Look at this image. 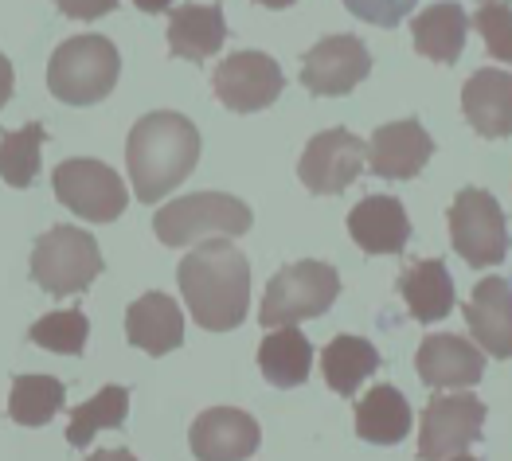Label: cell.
<instances>
[{
    "instance_id": "6da1fadb",
    "label": "cell",
    "mask_w": 512,
    "mask_h": 461,
    "mask_svg": "<svg viewBox=\"0 0 512 461\" xmlns=\"http://www.w3.org/2000/svg\"><path fill=\"white\" fill-rule=\"evenodd\" d=\"M176 282L188 301V313L208 333H227L243 325L251 305V262L231 239H208L184 254Z\"/></svg>"
},
{
    "instance_id": "7a4b0ae2",
    "label": "cell",
    "mask_w": 512,
    "mask_h": 461,
    "mask_svg": "<svg viewBox=\"0 0 512 461\" xmlns=\"http://www.w3.org/2000/svg\"><path fill=\"white\" fill-rule=\"evenodd\" d=\"M200 145H204L200 129L184 114H172V110L145 114L129 129L126 141V168L137 204L165 200L176 184H184L200 161Z\"/></svg>"
},
{
    "instance_id": "3957f363",
    "label": "cell",
    "mask_w": 512,
    "mask_h": 461,
    "mask_svg": "<svg viewBox=\"0 0 512 461\" xmlns=\"http://www.w3.org/2000/svg\"><path fill=\"white\" fill-rule=\"evenodd\" d=\"M122 71V55L106 36H75L55 47L51 63H47V90L59 102L71 106H90L102 102Z\"/></svg>"
},
{
    "instance_id": "277c9868",
    "label": "cell",
    "mask_w": 512,
    "mask_h": 461,
    "mask_svg": "<svg viewBox=\"0 0 512 461\" xmlns=\"http://www.w3.org/2000/svg\"><path fill=\"white\" fill-rule=\"evenodd\" d=\"M337 294H341V274L329 262H321V258L290 262L270 278V286L262 294L258 321L270 329L298 325L305 317H321L337 301Z\"/></svg>"
},
{
    "instance_id": "5b68a950",
    "label": "cell",
    "mask_w": 512,
    "mask_h": 461,
    "mask_svg": "<svg viewBox=\"0 0 512 461\" xmlns=\"http://www.w3.org/2000/svg\"><path fill=\"white\" fill-rule=\"evenodd\" d=\"M98 274H102V251H98L94 235L71 227V223L43 231L32 247V282L43 294H83Z\"/></svg>"
},
{
    "instance_id": "8992f818",
    "label": "cell",
    "mask_w": 512,
    "mask_h": 461,
    "mask_svg": "<svg viewBox=\"0 0 512 461\" xmlns=\"http://www.w3.org/2000/svg\"><path fill=\"white\" fill-rule=\"evenodd\" d=\"M251 223H255V211L227 192H192V196L169 200L153 215V231L165 247H188L212 231L235 239V235H247Z\"/></svg>"
},
{
    "instance_id": "52a82bcc",
    "label": "cell",
    "mask_w": 512,
    "mask_h": 461,
    "mask_svg": "<svg viewBox=\"0 0 512 461\" xmlns=\"http://www.w3.org/2000/svg\"><path fill=\"white\" fill-rule=\"evenodd\" d=\"M450 243L470 266H497L509 254L505 211L485 188H462L450 204Z\"/></svg>"
},
{
    "instance_id": "ba28073f",
    "label": "cell",
    "mask_w": 512,
    "mask_h": 461,
    "mask_svg": "<svg viewBox=\"0 0 512 461\" xmlns=\"http://www.w3.org/2000/svg\"><path fill=\"white\" fill-rule=\"evenodd\" d=\"M51 188L59 196L63 208H71L79 219L90 223H110L118 219L129 204V192L122 176L110 165L94 161V157H75L51 172Z\"/></svg>"
},
{
    "instance_id": "9c48e42d",
    "label": "cell",
    "mask_w": 512,
    "mask_h": 461,
    "mask_svg": "<svg viewBox=\"0 0 512 461\" xmlns=\"http://www.w3.org/2000/svg\"><path fill=\"white\" fill-rule=\"evenodd\" d=\"M481 426H485V403L473 391H438L423 411L419 458L446 461L454 454H466L481 438Z\"/></svg>"
},
{
    "instance_id": "30bf717a",
    "label": "cell",
    "mask_w": 512,
    "mask_h": 461,
    "mask_svg": "<svg viewBox=\"0 0 512 461\" xmlns=\"http://www.w3.org/2000/svg\"><path fill=\"white\" fill-rule=\"evenodd\" d=\"M212 90L227 110L255 114L278 102V94L286 90V75L266 51H235L212 71Z\"/></svg>"
},
{
    "instance_id": "8fae6325",
    "label": "cell",
    "mask_w": 512,
    "mask_h": 461,
    "mask_svg": "<svg viewBox=\"0 0 512 461\" xmlns=\"http://www.w3.org/2000/svg\"><path fill=\"white\" fill-rule=\"evenodd\" d=\"M364 157H368V145L356 133H348L344 126L321 129L301 153L298 176L309 192L337 196L364 172Z\"/></svg>"
},
{
    "instance_id": "7c38bea8",
    "label": "cell",
    "mask_w": 512,
    "mask_h": 461,
    "mask_svg": "<svg viewBox=\"0 0 512 461\" xmlns=\"http://www.w3.org/2000/svg\"><path fill=\"white\" fill-rule=\"evenodd\" d=\"M372 71V55L360 36H325L301 55V86L309 94H348L356 83H364Z\"/></svg>"
},
{
    "instance_id": "4fadbf2b",
    "label": "cell",
    "mask_w": 512,
    "mask_h": 461,
    "mask_svg": "<svg viewBox=\"0 0 512 461\" xmlns=\"http://www.w3.org/2000/svg\"><path fill=\"white\" fill-rule=\"evenodd\" d=\"M258 422L239 407H212L188 430L196 461H247L258 450Z\"/></svg>"
},
{
    "instance_id": "5bb4252c",
    "label": "cell",
    "mask_w": 512,
    "mask_h": 461,
    "mask_svg": "<svg viewBox=\"0 0 512 461\" xmlns=\"http://www.w3.org/2000/svg\"><path fill=\"white\" fill-rule=\"evenodd\" d=\"M434 157V137L415 118L387 122L368 141V168L384 180H415Z\"/></svg>"
},
{
    "instance_id": "9a60e30c",
    "label": "cell",
    "mask_w": 512,
    "mask_h": 461,
    "mask_svg": "<svg viewBox=\"0 0 512 461\" xmlns=\"http://www.w3.org/2000/svg\"><path fill=\"white\" fill-rule=\"evenodd\" d=\"M415 368H419V379L427 387H473L485 376V356L466 336L430 333L419 344Z\"/></svg>"
},
{
    "instance_id": "2e32d148",
    "label": "cell",
    "mask_w": 512,
    "mask_h": 461,
    "mask_svg": "<svg viewBox=\"0 0 512 461\" xmlns=\"http://www.w3.org/2000/svg\"><path fill=\"white\" fill-rule=\"evenodd\" d=\"M466 325L481 352L512 360V282L509 278H481L466 301Z\"/></svg>"
},
{
    "instance_id": "e0dca14e",
    "label": "cell",
    "mask_w": 512,
    "mask_h": 461,
    "mask_svg": "<svg viewBox=\"0 0 512 461\" xmlns=\"http://www.w3.org/2000/svg\"><path fill=\"white\" fill-rule=\"evenodd\" d=\"M348 235L364 254H399L411 243V219L395 196H364L348 211Z\"/></svg>"
},
{
    "instance_id": "ac0fdd59",
    "label": "cell",
    "mask_w": 512,
    "mask_h": 461,
    "mask_svg": "<svg viewBox=\"0 0 512 461\" xmlns=\"http://www.w3.org/2000/svg\"><path fill=\"white\" fill-rule=\"evenodd\" d=\"M462 110L481 137H509L512 133V71L481 67L462 86Z\"/></svg>"
},
{
    "instance_id": "d6986e66",
    "label": "cell",
    "mask_w": 512,
    "mask_h": 461,
    "mask_svg": "<svg viewBox=\"0 0 512 461\" xmlns=\"http://www.w3.org/2000/svg\"><path fill=\"white\" fill-rule=\"evenodd\" d=\"M126 336L133 348L149 356H165L184 344V313L169 294H141L126 309Z\"/></svg>"
},
{
    "instance_id": "ffe728a7",
    "label": "cell",
    "mask_w": 512,
    "mask_h": 461,
    "mask_svg": "<svg viewBox=\"0 0 512 461\" xmlns=\"http://www.w3.org/2000/svg\"><path fill=\"white\" fill-rule=\"evenodd\" d=\"M227 43V20L223 4H180L169 16V51L176 59H212L215 51Z\"/></svg>"
},
{
    "instance_id": "44dd1931",
    "label": "cell",
    "mask_w": 512,
    "mask_h": 461,
    "mask_svg": "<svg viewBox=\"0 0 512 461\" xmlns=\"http://www.w3.org/2000/svg\"><path fill=\"white\" fill-rule=\"evenodd\" d=\"M399 294L407 301L411 317H419L423 325H434L454 309V278L442 258H423L399 274Z\"/></svg>"
},
{
    "instance_id": "7402d4cb",
    "label": "cell",
    "mask_w": 512,
    "mask_h": 461,
    "mask_svg": "<svg viewBox=\"0 0 512 461\" xmlns=\"http://www.w3.org/2000/svg\"><path fill=\"white\" fill-rule=\"evenodd\" d=\"M470 32V16L462 4L454 0H438L423 8L411 24V36H415V51L427 55L434 63H454L462 55V43Z\"/></svg>"
},
{
    "instance_id": "603a6c76",
    "label": "cell",
    "mask_w": 512,
    "mask_h": 461,
    "mask_svg": "<svg viewBox=\"0 0 512 461\" xmlns=\"http://www.w3.org/2000/svg\"><path fill=\"white\" fill-rule=\"evenodd\" d=\"M258 368L274 387H301L313 368V344L298 325H282L258 344Z\"/></svg>"
},
{
    "instance_id": "cb8c5ba5",
    "label": "cell",
    "mask_w": 512,
    "mask_h": 461,
    "mask_svg": "<svg viewBox=\"0 0 512 461\" xmlns=\"http://www.w3.org/2000/svg\"><path fill=\"white\" fill-rule=\"evenodd\" d=\"M356 434L364 442L376 446H395L411 434V403L391 387H372L360 403H356Z\"/></svg>"
},
{
    "instance_id": "d4e9b609",
    "label": "cell",
    "mask_w": 512,
    "mask_h": 461,
    "mask_svg": "<svg viewBox=\"0 0 512 461\" xmlns=\"http://www.w3.org/2000/svg\"><path fill=\"white\" fill-rule=\"evenodd\" d=\"M380 352L372 340L364 336H333L321 352V372H325V383L337 391V395H356V387L364 383L368 376L380 372Z\"/></svg>"
},
{
    "instance_id": "484cf974",
    "label": "cell",
    "mask_w": 512,
    "mask_h": 461,
    "mask_svg": "<svg viewBox=\"0 0 512 461\" xmlns=\"http://www.w3.org/2000/svg\"><path fill=\"white\" fill-rule=\"evenodd\" d=\"M129 415V391L126 387H118V383H106L94 399H86L79 403L75 411H71V426H67V442L75 446V450H83L90 446V438L98 434V430H118Z\"/></svg>"
},
{
    "instance_id": "4316f807",
    "label": "cell",
    "mask_w": 512,
    "mask_h": 461,
    "mask_svg": "<svg viewBox=\"0 0 512 461\" xmlns=\"http://www.w3.org/2000/svg\"><path fill=\"white\" fill-rule=\"evenodd\" d=\"M67 403V387L55 376H16L8 391V415L20 426H43Z\"/></svg>"
},
{
    "instance_id": "83f0119b",
    "label": "cell",
    "mask_w": 512,
    "mask_h": 461,
    "mask_svg": "<svg viewBox=\"0 0 512 461\" xmlns=\"http://www.w3.org/2000/svg\"><path fill=\"white\" fill-rule=\"evenodd\" d=\"M40 145H43V126L28 122L24 129H8L0 137V176L8 188H28L40 172Z\"/></svg>"
},
{
    "instance_id": "f1b7e54d",
    "label": "cell",
    "mask_w": 512,
    "mask_h": 461,
    "mask_svg": "<svg viewBox=\"0 0 512 461\" xmlns=\"http://www.w3.org/2000/svg\"><path fill=\"white\" fill-rule=\"evenodd\" d=\"M86 333H90V321H86L83 309L75 305V309L43 313L40 321L28 329V340L40 344V348L59 352V356H79L86 348Z\"/></svg>"
},
{
    "instance_id": "f546056e",
    "label": "cell",
    "mask_w": 512,
    "mask_h": 461,
    "mask_svg": "<svg viewBox=\"0 0 512 461\" xmlns=\"http://www.w3.org/2000/svg\"><path fill=\"white\" fill-rule=\"evenodd\" d=\"M473 28L489 47L493 59L512 67V4L509 0H481L473 12Z\"/></svg>"
},
{
    "instance_id": "4dcf8cb0",
    "label": "cell",
    "mask_w": 512,
    "mask_h": 461,
    "mask_svg": "<svg viewBox=\"0 0 512 461\" xmlns=\"http://www.w3.org/2000/svg\"><path fill=\"white\" fill-rule=\"evenodd\" d=\"M344 8L376 28H395L403 24V16L415 8V0H344Z\"/></svg>"
},
{
    "instance_id": "1f68e13d",
    "label": "cell",
    "mask_w": 512,
    "mask_h": 461,
    "mask_svg": "<svg viewBox=\"0 0 512 461\" xmlns=\"http://www.w3.org/2000/svg\"><path fill=\"white\" fill-rule=\"evenodd\" d=\"M55 8L71 20H98L118 8V0H55Z\"/></svg>"
},
{
    "instance_id": "d6a6232c",
    "label": "cell",
    "mask_w": 512,
    "mask_h": 461,
    "mask_svg": "<svg viewBox=\"0 0 512 461\" xmlns=\"http://www.w3.org/2000/svg\"><path fill=\"white\" fill-rule=\"evenodd\" d=\"M86 461H137L129 450H94Z\"/></svg>"
},
{
    "instance_id": "836d02e7",
    "label": "cell",
    "mask_w": 512,
    "mask_h": 461,
    "mask_svg": "<svg viewBox=\"0 0 512 461\" xmlns=\"http://www.w3.org/2000/svg\"><path fill=\"white\" fill-rule=\"evenodd\" d=\"M133 4H137L141 12H165L172 0H133Z\"/></svg>"
},
{
    "instance_id": "e575fe53",
    "label": "cell",
    "mask_w": 512,
    "mask_h": 461,
    "mask_svg": "<svg viewBox=\"0 0 512 461\" xmlns=\"http://www.w3.org/2000/svg\"><path fill=\"white\" fill-rule=\"evenodd\" d=\"M262 8H286V4H294V0H255Z\"/></svg>"
},
{
    "instance_id": "d590c367",
    "label": "cell",
    "mask_w": 512,
    "mask_h": 461,
    "mask_svg": "<svg viewBox=\"0 0 512 461\" xmlns=\"http://www.w3.org/2000/svg\"><path fill=\"white\" fill-rule=\"evenodd\" d=\"M446 461H477L473 454H454V458H446Z\"/></svg>"
}]
</instances>
